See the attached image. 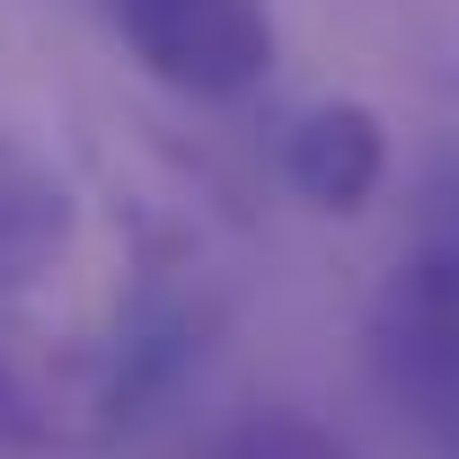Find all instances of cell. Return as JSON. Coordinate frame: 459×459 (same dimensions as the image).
Here are the masks:
<instances>
[{
    "label": "cell",
    "mask_w": 459,
    "mask_h": 459,
    "mask_svg": "<svg viewBox=\"0 0 459 459\" xmlns=\"http://www.w3.org/2000/svg\"><path fill=\"white\" fill-rule=\"evenodd\" d=\"M283 177H291V195L318 204V212H362L380 195V177H389V124L362 98H327V107L291 115Z\"/></svg>",
    "instance_id": "obj_3"
},
{
    "label": "cell",
    "mask_w": 459,
    "mask_h": 459,
    "mask_svg": "<svg viewBox=\"0 0 459 459\" xmlns=\"http://www.w3.org/2000/svg\"><path fill=\"white\" fill-rule=\"evenodd\" d=\"M71 238H80V204H71V186H62L27 142L0 133V300L36 291L62 256H71Z\"/></svg>",
    "instance_id": "obj_4"
},
{
    "label": "cell",
    "mask_w": 459,
    "mask_h": 459,
    "mask_svg": "<svg viewBox=\"0 0 459 459\" xmlns=\"http://www.w3.org/2000/svg\"><path fill=\"white\" fill-rule=\"evenodd\" d=\"M107 18L160 89L204 107L247 98L274 71V0H107Z\"/></svg>",
    "instance_id": "obj_2"
},
{
    "label": "cell",
    "mask_w": 459,
    "mask_h": 459,
    "mask_svg": "<svg viewBox=\"0 0 459 459\" xmlns=\"http://www.w3.org/2000/svg\"><path fill=\"white\" fill-rule=\"evenodd\" d=\"M204 459H353V451H344V442L318 424V415L265 406V415H238V424H230V433H221Z\"/></svg>",
    "instance_id": "obj_5"
},
{
    "label": "cell",
    "mask_w": 459,
    "mask_h": 459,
    "mask_svg": "<svg viewBox=\"0 0 459 459\" xmlns=\"http://www.w3.org/2000/svg\"><path fill=\"white\" fill-rule=\"evenodd\" d=\"M371 389L424 459H459V238H424L371 291Z\"/></svg>",
    "instance_id": "obj_1"
}]
</instances>
